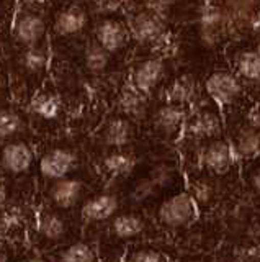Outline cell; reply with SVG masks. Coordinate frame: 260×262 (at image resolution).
Wrapping results in <instances>:
<instances>
[{"label": "cell", "mask_w": 260, "mask_h": 262, "mask_svg": "<svg viewBox=\"0 0 260 262\" xmlns=\"http://www.w3.org/2000/svg\"><path fill=\"white\" fill-rule=\"evenodd\" d=\"M129 38H131L129 28L118 20H103L95 30V39L110 53L123 49L128 45Z\"/></svg>", "instance_id": "52a82bcc"}, {"label": "cell", "mask_w": 260, "mask_h": 262, "mask_svg": "<svg viewBox=\"0 0 260 262\" xmlns=\"http://www.w3.org/2000/svg\"><path fill=\"white\" fill-rule=\"evenodd\" d=\"M178 0H149V7L160 13H167L170 7H174Z\"/></svg>", "instance_id": "4dcf8cb0"}, {"label": "cell", "mask_w": 260, "mask_h": 262, "mask_svg": "<svg viewBox=\"0 0 260 262\" xmlns=\"http://www.w3.org/2000/svg\"><path fill=\"white\" fill-rule=\"evenodd\" d=\"M164 62L160 59H146L139 62L133 71L131 84L144 94H149L164 77Z\"/></svg>", "instance_id": "30bf717a"}, {"label": "cell", "mask_w": 260, "mask_h": 262, "mask_svg": "<svg viewBox=\"0 0 260 262\" xmlns=\"http://www.w3.org/2000/svg\"><path fill=\"white\" fill-rule=\"evenodd\" d=\"M84 61L85 68L92 74H100L108 68L110 51L107 48H103L97 39L88 41L84 49Z\"/></svg>", "instance_id": "ac0fdd59"}, {"label": "cell", "mask_w": 260, "mask_h": 262, "mask_svg": "<svg viewBox=\"0 0 260 262\" xmlns=\"http://www.w3.org/2000/svg\"><path fill=\"white\" fill-rule=\"evenodd\" d=\"M103 166L111 176L116 177H126L129 176L136 167V158L133 154H128L123 151H116L108 154L103 159Z\"/></svg>", "instance_id": "44dd1931"}, {"label": "cell", "mask_w": 260, "mask_h": 262, "mask_svg": "<svg viewBox=\"0 0 260 262\" xmlns=\"http://www.w3.org/2000/svg\"><path fill=\"white\" fill-rule=\"evenodd\" d=\"M21 129V118L17 112L0 110V139H9Z\"/></svg>", "instance_id": "4316f807"}, {"label": "cell", "mask_w": 260, "mask_h": 262, "mask_svg": "<svg viewBox=\"0 0 260 262\" xmlns=\"http://www.w3.org/2000/svg\"><path fill=\"white\" fill-rule=\"evenodd\" d=\"M0 244H2V231H0Z\"/></svg>", "instance_id": "d590c367"}, {"label": "cell", "mask_w": 260, "mask_h": 262, "mask_svg": "<svg viewBox=\"0 0 260 262\" xmlns=\"http://www.w3.org/2000/svg\"><path fill=\"white\" fill-rule=\"evenodd\" d=\"M234 152L241 159H255L260 156V129L254 126L241 128L234 138Z\"/></svg>", "instance_id": "2e32d148"}, {"label": "cell", "mask_w": 260, "mask_h": 262, "mask_svg": "<svg viewBox=\"0 0 260 262\" xmlns=\"http://www.w3.org/2000/svg\"><path fill=\"white\" fill-rule=\"evenodd\" d=\"M185 110L182 105L175 103H166L164 106L157 108L156 115H154V126L162 135L172 136L178 133V129L183 126L185 123Z\"/></svg>", "instance_id": "8fae6325"}, {"label": "cell", "mask_w": 260, "mask_h": 262, "mask_svg": "<svg viewBox=\"0 0 260 262\" xmlns=\"http://www.w3.org/2000/svg\"><path fill=\"white\" fill-rule=\"evenodd\" d=\"M4 260H9V256H7L5 252L0 251V262H4Z\"/></svg>", "instance_id": "e575fe53"}, {"label": "cell", "mask_w": 260, "mask_h": 262, "mask_svg": "<svg viewBox=\"0 0 260 262\" xmlns=\"http://www.w3.org/2000/svg\"><path fill=\"white\" fill-rule=\"evenodd\" d=\"M193 199L197 202H208L213 195V187H211L208 182H197L193 185Z\"/></svg>", "instance_id": "f1b7e54d"}, {"label": "cell", "mask_w": 260, "mask_h": 262, "mask_svg": "<svg viewBox=\"0 0 260 262\" xmlns=\"http://www.w3.org/2000/svg\"><path fill=\"white\" fill-rule=\"evenodd\" d=\"M205 90L213 100L221 105H231L241 94V84L234 74L227 71H216L205 80Z\"/></svg>", "instance_id": "3957f363"}, {"label": "cell", "mask_w": 260, "mask_h": 262, "mask_svg": "<svg viewBox=\"0 0 260 262\" xmlns=\"http://www.w3.org/2000/svg\"><path fill=\"white\" fill-rule=\"evenodd\" d=\"M87 25V13L80 7H69L62 10L54 21V31L61 36H72L82 31Z\"/></svg>", "instance_id": "9a60e30c"}, {"label": "cell", "mask_w": 260, "mask_h": 262, "mask_svg": "<svg viewBox=\"0 0 260 262\" xmlns=\"http://www.w3.org/2000/svg\"><path fill=\"white\" fill-rule=\"evenodd\" d=\"M48 64V53L46 49L39 45L35 46H27V49L21 54V66L28 72L38 74L41 72Z\"/></svg>", "instance_id": "d4e9b609"}, {"label": "cell", "mask_w": 260, "mask_h": 262, "mask_svg": "<svg viewBox=\"0 0 260 262\" xmlns=\"http://www.w3.org/2000/svg\"><path fill=\"white\" fill-rule=\"evenodd\" d=\"M120 202L115 195L102 193L87 200L82 207V216L88 221H105L116 213Z\"/></svg>", "instance_id": "7c38bea8"}, {"label": "cell", "mask_w": 260, "mask_h": 262, "mask_svg": "<svg viewBox=\"0 0 260 262\" xmlns=\"http://www.w3.org/2000/svg\"><path fill=\"white\" fill-rule=\"evenodd\" d=\"M59 259L64 262H92L97 260V254L92 246L85 243H74L61 251Z\"/></svg>", "instance_id": "484cf974"}, {"label": "cell", "mask_w": 260, "mask_h": 262, "mask_svg": "<svg viewBox=\"0 0 260 262\" xmlns=\"http://www.w3.org/2000/svg\"><path fill=\"white\" fill-rule=\"evenodd\" d=\"M134 135V128L129 123V120L125 118H111L103 128V141L105 144H108L110 147H116L121 149L126 144L131 143Z\"/></svg>", "instance_id": "5bb4252c"}, {"label": "cell", "mask_w": 260, "mask_h": 262, "mask_svg": "<svg viewBox=\"0 0 260 262\" xmlns=\"http://www.w3.org/2000/svg\"><path fill=\"white\" fill-rule=\"evenodd\" d=\"M159 220L169 228H183L192 225L198 216L197 200L192 193L180 192L162 202L159 207Z\"/></svg>", "instance_id": "6da1fadb"}, {"label": "cell", "mask_w": 260, "mask_h": 262, "mask_svg": "<svg viewBox=\"0 0 260 262\" xmlns=\"http://www.w3.org/2000/svg\"><path fill=\"white\" fill-rule=\"evenodd\" d=\"M0 162H2V167L12 172V174H23V172H27L31 167L33 152H31L27 143L21 141L9 143L2 149Z\"/></svg>", "instance_id": "ba28073f"}, {"label": "cell", "mask_w": 260, "mask_h": 262, "mask_svg": "<svg viewBox=\"0 0 260 262\" xmlns=\"http://www.w3.org/2000/svg\"><path fill=\"white\" fill-rule=\"evenodd\" d=\"M76 156L67 149H53L39 161V170L46 179L59 180L67 177L76 167Z\"/></svg>", "instance_id": "8992f818"}, {"label": "cell", "mask_w": 260, "mask_h": 262, "mask_svg": "<svg viewBox=\"0 0 260 262\" xmlns=\"http://www.w3.org/2000/svg\"><path fill=\"white\" fill-rule=\"evenodd\" d=\"M186 129H188L192 136L198 139H215L221 135L223 121L218 112L211 108H203L190 120Z\"/></svg>", "instance_id": "9c48e42d"}, {"label": "cell", "mask_w": 260, "mask_h": 262, "mask_svg": "<svg viewBox=\"0 0 260 262\" xmlns=\"http://www.w3.org/2000/svg\"><path fill=\"white\" fill-rule=\"evenodd\" d=\"M5 200H7V190H5V187L0 184V207L5 203Z\"/></svg>", "instance_id": "836d02e7"}, {"label": "cell", "mask_w": 260, "mask_h": 262, "mask_svg": "<svg viewBox=\"0 0 260 262\" xmlns=\"http://www.w3.org/2000/svg\"><path fill=\"white\" fill-rule=\"evenodd\" d=\"M252 185H254L255 190L260 192V167L255 169V172L252 174Z\"/></svg>", "instance_id": "d6a6232c"}, {"label": "cell", "mask_w": 260, "mask_h": 262, "mask_svg": "<svg viewBox=\"0 0 260 262\" xmlns=\"http://www.w3.org/2000/svg\"><path fill=\"white\" fill-rule=\"evenodd\" d=\"M46 33V23L39 15L31 12H23L17 16L13 27L15 39L23 46H35L39 45Z\"/></svg>", "instance_id": "5b68a950"}, {"label": "cell", "mask_w": 260, "mask_h": 262, "mask_svg": "<svg viewBox=\"0 0 260 262\" xmlns=\"http://www.w3.org/2000/svg\"><path fill=\"white\" fill-rule=\"evenodd\" d=\"M17 223H18V215L15 211H5L0 215V231L2 233L9 231L13 226H17Z\"/></svg>", "instance_id": "f546056e"}, {"label": "cell", "mask_w": 260, "mask_h": 262, "mask_svg": "<svg viewBox=\"0 0 260 262\" xmlns=\"http://www.w3.org/2000/svg\"><path fill=\"white\" fill-rule=\"evenodd\" d=\"M126 260H133V262H166V260H170V257L166 256L162 251L144 248V249H137V251L131 252L126 257Z\"/></svg>", "instance_id": "83f0119b"}, {"label": "cell", "mask_w": 260, "mask_h": 262, "mask_svg": "<svg viewBox=\"0 0 260 262\" xmlns=\"http://www.w3.org/2000/svg\"><path fill=\"white\" fill-rule=\"evenodd\" d=\"M198 94V87H197V80L193 79L190 74H183V76L177 77L170 87L167 89L166 98L169 103H175V105H188L195 100V97Z\"/></svg>", "instance_id": "e0dca14e"}, {"label": "cell", "mask_w": 260, "mask_h": 262, "mask_svg": "<svg viewBox=\"0 0 260 262\" xmlns=\"http://www.w3.org/2000/svg\"><path fill=\"white\" fill-rule=\"evenodd\" d=\"M84 185L76 179H59L51 187V200L59 208H70L82 196Z\"/></svg>", "instance_id": "4fadbf2b"}, {"label": "cell", "mask_w": 260, "mask_h": 262, "mask_svg": "<svg viewBox=\"0 0 260 262\" xmlns=\"http://www.w3.org/2000/svg\"><path fill=\"white\" fill-rule=\"evenodd\" d=\"M66 221H64L58 213H43L39 216L38 221V231L41 233V236H44L46 239L50 241H58L66 234Z\"/></svg>", "instance_id": "7402d4cb"}, {"label": "cell", "mask_w": 260, "mask_h": 262, "mask_svg": "<svg viewBox=\"0 0 260 262\" xmlns=\"http://www.w3.org/2000/svg\"><path fill=\"white\" fill-rule=\"evenodd\" d=\"M111 231L120 239H129L144 231V221L133 213L120 215L111 221Z\"/></svg>", "instance_id": "ffe728a7"}, {"label": "cell", "mask_w": 260, "mask_h": 262, "mask_svg": "<svg viewBox=\"0 0 260 262\" xmlns=\"http://www.w3.org/2000/svg\"><path fill=\"white\" fill-rule=\"evenodd\" d=\"M235 69L244 79H260V51H242L235 59Z\"/></svg>", "instance_id": "cb8c5ba5"}, {"label": "cell", "mask_w": 260, "mask_h": 262, "mask_svg": "<svg viewBox=\"0 0 260 262\" xmlns=\"http://www.w3.org/2000/svg\"><path fill=\"white\" fill-rule=\"evenodd\" d=\"M146 95L141 92L139 89L134 87L133 84L128 85L126 89H123V92H121V97H120V106L123 113H126L128 117L131 118H137L141 117L144 108H146Z\"/></svg>", "instance_id": "d6986e66"}, {"label": "cell", "mask_w": 260, "mask_h": 262, "mask_svg": "<svg viewBox=\"0 0 260 262\" xmlns=\"http://www.w3.org/2000/svg\"><path fill=\"white\" fill-rule=\"evenodd\" d=\"M249 125L260 129V105H257L255 108L249 113Z\"/></svg>", "instance_id": "1f68e13d"}, {"label": "cell", "mask_w": 260, "mask_h": 262, "mask_svg": "<svg viewBox=\"0 0 260 262\" xmlns=\"http://www.w3.org/2000/svg\"><path fill=\"white\" fill-rule=\"evenodd\" d=\"M234 147L223 139H213L201 152V164L213 174H226L235 161Z\"/></svg>", "instance_id": "277c9868"}, {"label": "cell", "mask_w": 260, "mask_h": 262, "mask_svg": "<svg viewBox=\"0 0 260 262\" xmlns=\"http://www.w3.org/2000/svg\"><path fill=\"white\" fill-rule=\"evenodd\" d=\"M128 28L131 33V38L137 43H154V41L160 39L166 31V13H160L148 7L146 10L133 15Z\"/></svg>", "instance_id": "7a4b0ae2"}, {"label": "cell", "mask_w": 260, "mask_h": 262, "mask_svg": "<svg viewBox=\"0 0 260 262\" xmlns=\"http://www.w3.org/2000/svg\"><path fill=\"white\" fill-rule=\"evenodd\" d=\"M30 108L35 115L46 120H53L58 117L61 110V102L59 98L53 94H38L33 97V100L30 103Z\"/></svg>", "instance_id": "603a6c76"}]
</instances>
